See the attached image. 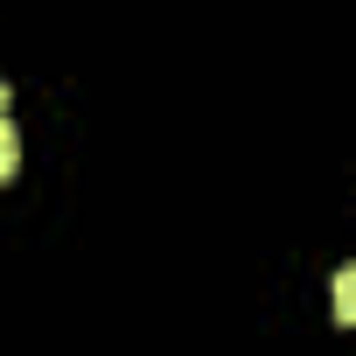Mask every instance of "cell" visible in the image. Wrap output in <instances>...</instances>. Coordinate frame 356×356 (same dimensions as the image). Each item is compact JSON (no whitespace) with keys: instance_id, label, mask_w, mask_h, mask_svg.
<instances>
[{"instance_id":"obj_1","label":"cell","mask_w":356,"mask_h":356,"mask_svg":"<svg viewBox=\"0 0 356 356\" xmlns=\"http://www.w3.org/2000/svg\"><path fill=\"white\" fill-rule=\"evenodd\" d=\"M328 300H335V321H342V328H356V266H342V273H335Z\"/></svg>"},{"instance_id":"obj_3","label":"cell","mask_w":356,"mask_h":356,"mask_svg":"<svg viewBox=\"0 0 356 356\" xmlns=\"http://www.w3.org/2000/svg\"><path fill=\"white\" fill-rule=\"evenodd\" d=\"M0 112H8V77H0Z\"/></svg>"},{"instance_id":"obj_2","label":"cell","mask_w":356,"mask_h":356,"mask_svg":"<svg viewBox=\"0 0 356 356\" xmlns=\"http://www.w3.org/2000/svg\"><path fill=\"white\" fill-rule=\"evenodd\" d=\"M22 168V133H15V119L0 112V182H8V175Z\"/></svg>"}]
</instances>
